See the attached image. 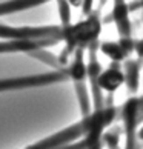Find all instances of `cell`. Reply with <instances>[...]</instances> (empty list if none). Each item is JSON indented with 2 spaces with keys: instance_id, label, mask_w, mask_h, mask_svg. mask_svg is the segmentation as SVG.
<instances>
[{
  "instance_id": "10",
  "label": "cell",
  "mask_w": 143,
  "mask_h": 149,
  "mask_svg": "<svg viewBox=\"0 0 143 149\" xmlns=\"http://www.w3.org/2000/svg\"><path fill=\"white\" fill-rule=\"evenodd\" d=\"M140 137H142V139H143V129L140 131Z\"/></svg>"
},
{
  "instance_id": "4",
  "label": "cell",
  "mask_w": 143,
  "mask_h": 149,
  "mask_svg": "<svg viewBox=\"0 0 143 149\" xmlns=\"http://www.w3.org/2000/svg\"><path fill=\"white\" fill-rule=\"evenodd\" d=\"M45 45V40H5L0 42V52H32Z\"/></svg>"
},
{
  "instance_id": "5",
  "label": "cell",
  "mask_w": 143,
  "mask_h": 149,
  "mask_svg": "<svg viewBox=\"0 0 143 149\" xmlns=\"http://www.w3.org/2000/svg\"><path fill=\"white\" fill-rule=\"evenodd\" d=\"M125 80L123 74L117 69H108L98 77V86L105 91H115L122 86Z\"/></svg>"
},
{
  "instance_id": "7",
  "label": "cell",
  "mask_w": 143,
  "mask_h": 149,
  "mask_svg": "<svg viewBox=\"0 0 143 149\" xmlns=\"http://www.w3.org/2000/svg\"><path fill=\"white\" fill-rule=\"evenodd\" d=\"M102 51L105 52L109 58H114V60H122L123 58V49H122V46L115 45V43H106V45H103Z\"/></svg>"
},
{
  "instance_id": "1",
  "label": "cell",
  "mask_w": 143,
  "mask_h": 149,
  "mask_svg": "<svg viewBox=\"0 0 143 149\" xmlns=\"http://www.w3.org/2000/svg\"><path fill=\"white\" fill-rule=\"evenodd\" d=\"M57 32L52 28H14L0 25V38L5 40H45Z\"/></svg>"
},
{
  "instance_id": "6",
  "label": "cell",
  "mask_w": 143,
  "mask_h": 149,
  "mask_svg": "<svg viewBox=\"0 0 143 149\" xmlns=\"http://www.w3.org/2000/svg\"><path fill=\"white\" fill-rule=\"evenodd\" d=\"M86 74V66L83 63V60H82L80 54L79 57H75L73 66H71V77H73L74 80H82Z\"/></svg>"
},
{
  "instance_id": "9",
  "label": "cell",
  "mask_w": 143,
  "mask_h": 149,
  "mask_svg": "<svg viewBox=\"0 0 143 149\" xmlns=\"http://www.w3.org/2000/svg\"><path fill=\"white\" fill-rule=\"evenodd\" d=\"M68 2H69L71 5H73V6H79V5H80L82 2H83V0H68Z\"/></svg>"
},
{
  "instance_id": "8",
  "label": "cell",
  "mask_w": 143,
  "mask_h": 149,
  "mask_svg": "<svg viewBox=\"0 0 143 149\" xmlns=\"http://www.w3.org/2000/svg\"><path fill=\"white\" fill-rule=\"evenodd\" d=\"M91 3H92V0H85V13H88L89 11V8H91Z\"/></svg>"
},
{
  "instance_id": "2",
  "label": "cell",
  "mask_w": 143,
  "mask_h": 149,
  "mask_svg": "<svg viewBox=\"0 0 143 149\" xmlns=\"http://www.w3.org/2000/svg\"><path fill=\"white\" fill-rule=\"evenodd\" d=\"M98 31H100V25L96 19H88L85 22H80L74 26H69L65 29L63 37L66 38L69 45H75V43H86L91 42L97 37Z\"/></svg>"
},
{
  "instance_id": "3",
  "label": "cell",
  "mask_w": 143,
  "mask_h": 149,
  "mask_svg": "<svg viewBox=\"0 0 143 149\" xmlns=\"http://www.w3.org/2000/svg\"><path fill=\"white\" fill-rule=\"evenodd\" d=\"M54 75H36V77H19V79H3L0 80V92L8 89H19V88H28L43 85L49 80H54Z\"/></svg>"
}]
</instances>
